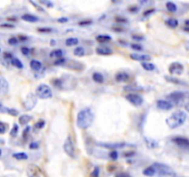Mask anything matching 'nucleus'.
Here are the masks:
<instances>
[{"label":"nucleus","instance_id":"1","mask_svg":"<svg viewBox=\"0 0 189 177\" xmlns=\"http://www.w3.org/2000/svg\"><path fill=\"white\" fill-rule=\"evenodd\" d=\"M93 114L89 108L81 110L77 116V125L80 129H86L90 126L93 122Z\"/></svg>","mask_w":189,"mask_h":177},{"label":"nucleus","instance_id":"2","mask_svg":"<svg viewBox=\"0 0 189 177\" xmlns=\"http://www.w3.org/2000/svg\"><path fill=\"white\" fill-rule=\"evenodd\" d=\"M187 118V114L183 110H178L176 112L173 113L166 120L165 123L167 124V125L171 129H174L182 125Z\"/></svg>","mask_w":189,"mask_h":177},{"label":"nucleus","instance_id":"3","mask_svg":"<svg viewBox=\"0 0 189 177\" xmlns=\"http://www.w3.org/2000/svg\"><path fill=\"white\" fill-rule=\"evenodd\" d=\"M152 166L155 169L156 173H158L160 177H176V174L174 173L173 169L166 164L155 162Z\"/></svg>","mask_w":189,"mask_h":177},{"label":"nucleus","instance_id":"4","mask_svg":"<svg viewBox=\"0 0 189 177\" xmlns=\"http://www.w3.org/2000/svg\"><path fill=\"white\" fill-rule=\"evenodd\" d=\"M35 96L41 99H49L53 96L52 88L46 84H40L35 91Z\"/></svg>","mask_w":189,"mask_h":177},{"label":"nucleus","instance_id":"5","mask_svg":"<svg viewBox=\"0 0 189 177\" xmlns=\"http://www.w3.org/2000/svg\"><path fill=\"white\" fill-rule=\"evenodd\" d=\"M187 94L183 92H174L170 94H168L166 96L167 101L169 102L173 103H176V104H180L181 102H183L184 101V99L187 97Z\"/></svg>","mask_w":189,"mask_h":177},{"label":"nucleus","instance_id":"6","mask_svg":"<svg viewBox=\"0 0 189 177\" xmlns=\"http://www.w3.org/2000/svg\"><path fill=\"white\" fill-rule=\"evenodd\" d=\"M26 173L28 177H45L42 170L36 164H30L27 168Z\"/></svg>","mask_w":189,"mask_h":177},{"label":"nucleus","instance_id":"7","mask_svg":"<svg viewBox=\"0 0 189 177\" xmlns=\"http://www.w3.org/2000/svg\"><path fill=\"white\" fill-rule=\"evenodd\" d=\"M64 150L65 152L68 155L69 157L71 158H74L75 157V146H74V143L72 141V139L70 136H68L65 141V144H64Z\"/></svg>","mask_w":189,"mask_h":177},{"label":"nucleus","instance_id":"8","mask_svg":"<svg viewBox=\"0 0 189 177\" xmlns=\"http://www.w3.org/2000/svg\"><path fill=\"white\" fill-rule=\"evenodd\" d=\"M37 103V97L32 94V93H30L26 96L25 100L23 101V106L24 108L28 111H31L34 108V106L36 105Z\"/></svg>","mask_w":189,"mask_h":177},{"label":"nucleus","instance_id":"9","mask_svg":"<svg viewBox=\"0 0 189 177\" xmlns=\"http://www.w3.org/2000/svg\"><path fill=\"white\" fill-rule=\"evenodd\" d=\"M126 99L134 106L136 107H138V106H141L143 103V98L141 97L139 94H137V93H129L126 96Z\"/></svg>","mask_w":189,"mask_h":177},{"label":"nucleus","instance_id":"10","mask_svg":"<svg viewBox=\"0 0 189 177\" xmlns=\"http://www.w3.org/2000/svg\"><path fill=\"white\" fill-rule=\"evenodd\" d=\"M184 72V65L178 62L172 63L169 66V73L172 75H181Z\"/></svg>","mask_w":189,"mask_h":177},{"label":"nucleus","instance_id":"11","mask_svg":"<svg viewBox=\"0 0 189 177\" xmlns=\"http://www.w3.org/2000/svg\"><path fill=\"white\" fill-rule=\"evenodd\" d=\"M97 145L99 147H102V148L115 149L124 148L126 146V143H124V142H118V143H103V142H98Z\"/></svg>","mask_w":189,"mask_h":177},{"label":"nucleus","instance_id":"12","mask_svg":"<svg viewBox=\"0 0 189 177\" xmlns=\"http://www.w3.org/2000/svg\"><path fill=\"white\" fill-rule=\"evenodd\" d=\"M173 142L175 143L177 146L184 148V149H187L189 147V141L186 138L184 137H175L173 139Z\"/></svg>","mask_w":189,"mask_h":177},{"label":"nucleus","instance_id":"13","mask_svg":"<svg viewBox=\"0 0 189 177\" xmlns=\"http://www.w3.org/2000/svg\"><path fill=\"white\" fill-rule=\"evenodd\" d=\"M9 85L5 78H0V95H6L8 92Z\"/></svg>","mask_w":189,"mask_h":177},{"label":"nucleus","instance_id":"14","mask_svg":"<svg viewBox=\"0 0 189 177\" xmlns=\"http://www.w3.org/2000/svg\"><path fill=\"white\" fill-rule=\"evenodd\" d=\"M157 107L160 109V110H163V111H168V110H171L174 105L169 102L168 101H165V100H160L157 102Z\"/></svg>","mask_w":189,"mask_h":177},{"label":"nucleus","instance_id":"15","mask_svg":"<svg viewBox=\"0 0 189 177\" xmlns=\"http://www.w3.org/2000/svg\"><path fill=\"white\" fill-rule=\"evenodd\" d=\"M0 113L2 114H8L12 116H17L19 115V112L16 109H10L8 107H5L1 102H0Z\"/></svg>","mask_w":189,"mask_h":177},{"label":"nucleus","instance_id":"16","mask_svg":"<svg viewBox=\"0 0 189 177\" xmlns=\"http://www.w3.org/2000/svg\"><path fill=\"white\" fill-rule=\"evenodd\" d=\"M130 57H131L133 60H136V61H142V62L150 61V60L151 59V56L149 55H140V54H131V55H130Z\"/></svg>","mask_w":189,"mask_h":177},{"label":"nucleus","instance_id":"17","mask_svg":"<svg viewBox=\"0 0 189 177\" xmlns=\"http://www.w3.org/2000/svg\"><path fill=\"white\" fill-rule=\"evenodd\" d=\"M165 79L171 83H174V84L181 85V86H187V83L184 80H181V79L174 78V77H171V76H165Z\"/></svg>","mask_w":189,"mask_h":177},{"label":"nucleus","instance_id":"18","mask_svg":"<svg viewBox=\"0 0 189 177\" xmlns=\"http://www.w3.org/2000/svg\"><path fill=\"white\" fill-rule=\"evenodd\" d=\"M32 116L29 115H22L19 118V123L20 125H26L32 121Z\"/></svg>","mask_w":189,"mask_h":177},{"label":"nucleus","instance_id":"19","mask_svg":"<svg viewBox=\"0 0 189 177\" xmlns=\"http://www.w3.org/2000/svg\"><path fill=\"white\" fill-rule=\"evenodd\" d=\"M96 52L98 55H112L113 52L110 48L106 47V46H99L96 48Z\"/></svg>","mask_w":189,"mask_h":177},{"label":"nucleus","instance_id":"20","mask_svg":"<svg viewBox=\"0 0 189 177\" xmlns=\"http://www.w3.org/2000/svg\"><path fill=\"white\" fill-rule=\"evenodd\" d=\"M30 66H31V68L32 70H35V71H39L42 68V64L38 61V60H32L30 62Z\"/></svg>","mask_w":189,"mask_h":177},{"label":"nucleus","instance_id":"21","mask_svg":"<svg viewBox=\"0 0 189 177\" xmlns=\"http://www.w3.org/2000/svg\"><path fill=\"white\" fill-rule=\"evenodd\" d=\"M128 78H129L128 74H127V73H125V72L118 73V74H116V76H115V79H116V81H118V82H126V81L128 80Z\"/></svg>","mask_w":189,"mask_h":177},{"label":"nucleus","instance_id":"22","mask_svg":"<svg viewBox=\"0 0 189 177\" xmlns=\"http://www.w3.org/2000/svg\"><path fill=\"white\" fill-rule=\"evenodd\" d=\"M144 139H145L144 141H145V143H146V145L149 149H155L159 146V143L155 139H149V138H145Z\"/></svg>","mask_w":189,"mask_h":177},{"label":"nucleus","instance_id":"23","mask_svg":"<svg viewBox=\"0 0 189 177\" xmlns=\"http://www.w3.org/2000/svg\"><path fill=\"white\" fill-rule=\"evenodd\" d=\"M21 18L23 20H25L27 22H36L38 21V17L34 16V15H32V14H24V15H22Z\"/></svg>","mask_w":189,"mask_h":177},{"label":"nucleus","instance_id":"24","mask_svg":"<svg viewBox=\"0 0 189 177\" xmlns=\"http://www.w3.org/2000/svg\"><path fill=\"white\" fill-rule=\"evenodd\" d=\"M13 158H15L18 161H25L28 160V155L24 152H18L13 154Z\"/></svg>","mask_w":189,"mask_h":177},{"label":"nucleus","instance_id":"25","mask_svg":"<svg viewBox=\"0 0 189 177\" xmlns=\"http://www.w3.org/2000/svg\"><path fill=\"white\" fill-rule=\"evenodd\" d=\"M142 173H143L144 175H146V176H153V175L156 174V171H155V169L153 168V166L151 165V166L146 168V169L142 172Z\"/></svg>","mask_w":189,"mask_h":177},{"label":"nucleus","instance_id":"26","mask_svg":"<svg viewBox=\"0 0 189 177\" xmlns=\"http://www.w3.org/2000/svg\"><path fill=\"white\" fill-rule=\"evenodd\" d=\"M166 24H167L170 28H172V29H175V28L178 26V20H177V19H175V18H169V19H167V20H166Z\"/></svg>","mask_w":189,"mask_h":177},{"label":"nucleus","instance_id":"27","mask_svg":"<svg viewBox=\"0 0 189 177\" xmlns=\"http://www.w3.org/2000/svg\"><path fill=\"white\" fill-rule=\"evenodd\" d=\"M79 43V39L77 38H67L66 40V45L67 46H73V45H77V44Z\"/></svg>","mask_w":189,"mask_h":177},{"label":"nucleus","instance_id":"28","mask_svg":"<svg viewBox=\"0 0 189 177\" xmlns=\"http://www.w3.org/2000/svg\"><path fill=\"white\" fill-rule=\"evenodd\" d=\"M73 54H74V55H75V56L81 57V56H84V55H85V50H84V48H83V47H81V46H78V47L74 50Z\"/></svg>","mask_w":189,"mask_h":177},{"label":"nucleus","instance_id":"29","mask_svg":"<svg viewBox=\"0 0 189 177\" xmlns=\"http://www.w3.org/2000/svg\"><path fill=\"white\" fill-rule=\"evenodd\" d=\"M92 79L95 81V82H97V83H103V76L101 74V73H93V75H92Z\"/></svg>","mask_w":189,"mask_h":177},{"label":"nucleus","instance_id":"30","mask_svg":"<svg viewBox=\"0 0 189 177\" xmlns=\"http://www.w3.org/2000/svg\"><path fill=\"white\" fill-rule=\"evenodd\" d=\"M111 36L109 35H98L96 37V41L100 43H103V42H106L108 41H111Z\"/></svg>","mask_w":189,"mask_h":177},{"label":"nucleus","instance_id":"31","mask_svg":"<svg viewBox=\"0 0 189 177\" xmlns=\"http://www.w3.org/2000/svg\"><path fill=\"white\" fill-rule=\"evenodd\" d=\"M11 64H12V65H14V66H16L17 68H23V64L21 63V61L19 60V59H18V58H15V57H13L12 59H11Z\"/></svg>","mask_w":189,"mask_h":177},{"label":"nucleus","instance_id":"32","mask_svg":"<svg viewBox=\"0 0 189 177\" xmlns=\"http://www.w3.org/2000/svg\"><path fill=\"white\" fill-rule=\"evenodd\" d=\"M141 65H142V68L148 71H152L155 69V65L153 64H150V63H147V62H143L142 64H141Z\"/></svg>","mask_w":189,"mask_h":177},{"label":"nucleus","instance_id":"33","mask_svg":"<svg viewBox=\"0 0 189 177\" xmlns=\"http://www.w3.org/2000/svg\"><path fill=\"white\" fill-rule=\"evenodd\" d=\"M62 55H63V52H62V50H60V49L54 50V51H52V52L50 53V57H55V58H56V59L62 57Z\"/></svg>","mask_w":189,"mask_h":177},{"label":"nucleus","instance_id":"34","mask_svg":"<svg viewBox=\"0 0 189 177\" xmlns=\"http://www.w3.org/2000/svg\"><path fill=\"white\" fill-rule=\"evenodd\" d=\"M166 8H167V9H168L170 12H175L176 9H177L176 5H175L174 3H173V2H167V3H166Z\"/></svg>","mask_w":189,"mask_h":177},{"label":"nucleus","instance_id":"35","mask_svg":"<svg viewBox=\"0 0 189 177\" xmlns=\"http://www.w3.org/2000/svg\"><path fill=\"white\" fill-rule=\"evenodd\" d=\"M114 20H115V22H117V23H127V22L128 21L127 18L122 17V16H116L114 18Z\"/></svg>","mask_w":189,"mask_h":177},{"label":"nucleus","instance_id":"36","mask_svg":"<svg viewBox=\"0 0 189 177\" xmlns=\"http://www.w3.org/2000/svg\"><path fill=\"white\" fill-rule=\"evenodd\" d=\"M18 131H19V125L15 124L14 126H13V128H12L11 131H10V136H11L12 138H16L17 135H18Z\"/></svg>","mask_w":189,"mask_h":177},{"label":"nucleus","instance_id":"37","mask_svg":"<svg viewBox=\"0 0 189 177\" xmlns=\"http://www.w3.org/2000/svg\"><path fill=\"white\" fill-rule=\"evenodd\" d=\"M44 125H45V122H44L43 120H39L38 122L35 123L34 127H35V128H38V129H42V128L44 126Z\"/></svg>","mask_w":189,"mask_h":177},{"label":"nucleus","instance_id":"38","mask_svg":"<svg viewBox=\"0 0 189 177\" xmlns=\"http://www.w3.org/2000/svg\"><path fill=\"white\" fill-rule=\"evenodd\" d=\"M7 128H8L7 125L0 121V134H4V133L7 131Z\"/></svg>","mask_w":189,"mask_h":177},{"label":"nucleus","instance_id":"39","mask_svg":"<svg viewBox=\"0 0 189 177\" xmlns=\"http://www.w3.org/2000/svg\"><path fill=\"white\" fill-rule=\"evenodd\" d=\"M3 58H4L5 60H10V61H11V59L13 58V55H12V54L9 53V52H5V53L3 54Z\"/></svg>","mask_w":189,"mask_h":177},{"label":"nucleus","instance_id":"40","mask_svg":"<svg viewBox=\"0 0 189 177\" xmlns=\"http://www.w3.org/2000/svg\"><path fill=\"white\" fill-rule=\"evenodd\" d=\"M99 174H100L99 167H95V169L93 170V172L90 174V177H99Z\"/></svg>","mask_w":189,"mask_h":177},{"label":"nucleus","instance_id":"41","mask_svg":"<svg viewBox=\"0 0 189 177\" xmlns=\"http://www.w3.org/2000/svg\"><path fill=\"white\" fill-rule=\"evenodd\" d=\"M154 12H155V8H149V9H147L143 12V16L148 17L150 15H152V13H154Z\"/></svg>","mask_w":189,"mask_h":177},{"label":"nucleus","instance_id":"42","mask_svg":"<svg viewBox=\"0 0 189 177\" xmlns=\"http://www.w3.org/2000/svg\"><path fill=\"white\" fill-rule=\"evenodd\" d=\"M65 62H66V59L65 58H62V57H60V58H57L56 61H55V65H64L65 64Z\"/></svg>","mask_w":189,"mask_h":177},{"label":"nucleus","instance_id":"43","mask_svg":"<svg viewBox=\"0 0 189 177\" xmlns=\"http://www.w3.org/2000/svg\"><path fill=\"white\" fill-rule=\"evenodd\" d=\"M131 48L136 50V51H141L142 50V46L140 44H137V43H132L131 44Z\"/></svg>","mask_w":189,"mask_h":177},{"label":"nucleus","instance_id":"44","mask_svg":"<svg viewBox=\"0 0 189 177\" xmlns=\"http://www.w3.org/2000/svg\"><path fill=\"white\" fill-rule=\"evenodd\" d=\"M18 42H19V40L16 37H11V38L8 39V43L11 44V45H16V44L18 43Z\"/></svg>","mask_w":189,"mask_h":177},{"label":"nucleus","instance_id":"45","mask_svg":"<svg viewBox=\"0 0 189 177\" xmlns=\"http://www.w3.org/2000/svg\"><path fill=\"white\" fill-rule=\"evenodd\" d=\"M37 31H38L39 32H45V33H49V32H52V29H50V28H38V29H37Z\"/></svg>","mask_w":189,"mask_h":177},{"label":"nucleus","instance_id":"46","mask_svg":"<svg viewBox=\"0 0 189 177\" xmlns=\"http://www.w3.org/2000/svg\"><path fill=\"white\" fill-rule=\"evenodd\" d=\"M30 126H27L26 128H25V130L23 131V135H22V138L24 139H27V137H28V134H29V132H30Z\"/></svg>","mask_w":189,"mask_h":177},{"label":"nucleus","instance_id":"47","mask_svg":"<svg viewBox=\"0 0 189 177\" xmlns=\"http://www.w3.org/2000/svg\"><path fill=\"white\" fill-rule=\"evenodd\" d=\"M110 158L112 160H116L118 158V153L115 151V150H113L111 153H110Z\"/></svg>","mask_w":189,"mask_h":177},{"label":"nucleus","instance_id":"48","mask_svg":"<svg viewBox=\"0 0 189 177\" xmlns=\"http://www.w3.org/2000/svg\"><path fill=\"white\" fill-rule=\"evenodd\" d=\"M91 20H82V21H80V22H79V26H85V25H89V24H91Z\"/></svg>","mask_w":189,"mask_h":177},{"label":"nucleus","instance_id":"49","mask_svg":"<svg viewBox=\"0 0 189 177\" xmlns=\"http://www.w3.org/2000/svg\"><path fill=\"white\" fill-rule=\"evenodd\" d=\"M115 177H131L128 173H127V172H119V173H117L116 175H115Z\"/></svg>","mask_w":189,"mask_h":177},{"label":"nucleus","instance_id":"50","mask_svg":"<svg viewBox=\"0 0 189 177\" xmlns=\"http://www.w3.org/2000/svg\"><path fill=\"white\" fill-rule=\"evenodd\" d=\"M39 148V144L37 143V142H32L31 144H30V149H38Z\"/></svg>","mask_w":189,"mask_h":177},{"label":"nucleus","instance_id":"51","mask_svg":"<svg viewBox=\"0 0 189 177\" xmlns=\"http://www.w3.org/2000/svg\"><path fill=\"white\" fill-rule=\"evenodd\" d=\"M21 52L23 55H28L30 53V49L25 46H23V47H21Z\"/></svg>","mask_w":189,"mask_h":177},{"label":"nucleus","instance_id":"52","mask_svg":"<svg viewBox=\"0 0 189 177\" xmlns=\"http://www.w3.org/2000/svg\"><path fill=\"white\" fill-rule=\"evenodd\" d=\"M57 21L58 22H60V23H66V22H67L68 21V18H59L58 19H57Z\"/></svg>","mask_w":189,"mask_h":177},{"label":"nucleus","instance_id":"53","mask_svg":"<svg viewBox=\"0 0 189 177\" xmlns=\"http://www.w3.org/2000/svg\"><path fill=\"white\" fill-rule=\"evenodd\" d=\"M0 27H2V28H8V29H12V28H14V25L5 23V24H1V25H0Z\"/></svg>","mask_w":189,"mask_h":177},{"label":"nucleus","instance_id":"54","mask_svg":"<svg viewBox=\"0 0 189 177\" xmlns=\"http://www.w3.org/2000/svg\"><path fill=\"white\" fill-rule=\"evenodd\" d=\"M19 41H23V42H24V41H26V40H28V37L27 36H24V35H19Z\"/></svg>","mask_w":189,"mask_h":177},{"label":"nucleus","instance_id":"55","mask_svg":"<svg viewBox=\"0 0 189 177\" xmlns=\"http://www.w3.org/2000/svg\"><path fill=\"white\" fill-rule=\"evenodd\" d=\"M113 29L114 32H123V31H124L122 28H115V27H113Z\"/></svg>","mask_w":189,"mask_h":177},{"label":"nucleus","instance_id":"56","mask_svg":"<svg viewBox=\"0 0 189 177\" xmlns=\"http://www.w3.org/2000/svg\"><path fill=\"white\" fill-rule=\"evenodd\" d=\"M42 4H45V5H47V6H50V7H53V4L51 3V2H41Z\"/></svg>","mask_w":189,"mask_h":177},{"label":"nucleus","instance_id":"57","mask_svg":"<svg viewBox=\"0 0 189 177\" xmlns=\"http://www.w3.org/2000/svg\"><path fill=\"white\" fill-rule=\"evenodd\" d=\"M135 152H127V153H125V156H132V154H134Z\"/></svg>","mask_w":189,"mask_h":177},{"label":"nucleus","instance_id":"58","mask_svg":"<svg viewBox=\"0 0 189 177\" xmlns=\"http://www.w3.org/2000/svg\"><path fill=\"white\" fill-rule=\"evenodd\" d=\"M1 155H2V150L0 149V156H1Z\"/></svg>","mask_w":189,"mask_h":177},{"label":"nucleus","instance_id":"59","mask_svg":"<svg viewBox=\"0 0 189 177\" xmlns=\"http://www.w3.org/2000/svg\"><path fill=\"white\" fill-rule=\"evenodd\" d=\"M0 53H1V49H0Z\"/></svg>","mask_w":189,"mask_h":177}]
</instances>
